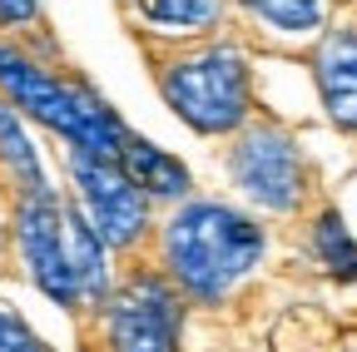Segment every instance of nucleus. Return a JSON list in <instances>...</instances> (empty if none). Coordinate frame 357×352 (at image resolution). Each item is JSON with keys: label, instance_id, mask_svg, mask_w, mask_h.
<instances>
[{"label": "nucleus", "instance_id": "nucleus-1", "mask_svg": "<svg viewBox=\"0 0 357 352\" xmlns=\"http://www.w3.org/2000/svg\"><path fill=\"white\" fill-rule=\"evenodd\" d=\"M258 258H263L258 224L229 204H189L164 229V263L174 283L204 303L238 288L258 268Z\"/></svg>", "mask_w": 357, "mask_h": 352}, {"label": "nucleus", "instance_id": "nucleus-2", "mask_svg": "<svg viewBox=\"0 0 357 352\" xmlns=\"http://www.w3.org/2000/svg\"><path fill=\"white\" fill-rule=\"evenodd\" d=\"M0 90L10 95L15 109L35 114L40 124H50L55 135H65L75 149H89V154H109L119 159V144L129 129L114 119L109 105H100L89 90L70 79H55L50 70H40L25 50L15 45H0Z\"/></svg>", "mask_w": 357, "mask_h": 352}, {"label": "nucleus", "instance_id": "nucleus-3", "mask_svg": "<svg viewBox=\"0 0 357 352\" xmlns=\"http://www.w3.org/2000/svg\"><path fill=\"white\" fill-rule=\"evenodd\" d=\"M169 109L199 135H229L248 114V60L234 45H213L174 60L159 75Z\"/></svg>", "mask_w": 357, "mask_h": 352}, {"label": "nucleus", "instance_id": "nucleus-4", "mask_svg": "<svg viewBox=\"0 0 357 352\" xmlns=\"http://www.w3.org/2000/svg\"><path fill=\"white\" fill-rule=\"evenodd\" d=\"M184 303L159 273H134L105 307V337L114 352H178Z\"/></svg>", "mask_w": 357, "mask_h": 352}, {"label": "nucleus", "instance_id": "nucleus-5", "mask_svg": "<svg viewBox=\"0 0 357 352\" xmlns=\"http://www.w3.org/2000/svg\"><path fill=\"white\" fill-rule=\"evenodd\" d=\"M70 174L84 204V218L95 224V234L114 248L134 243L149 224V194L124 174L119 159L109 154H89V149H70Z\"/></svg>", "mask_w": 357, "mask_h": 352}, {"label": "nucleus", "instance_id": "nucleus-6", "mask_svg": "<svg viewBox=\"0 0 357 352\" xmlns=\"http://www.w3.org/2000/svg\"><path fill=\"white\" fill-rule=\"evenodd\" d=\"M229 174H234V184H238L253 204L273 208V213L298 208V204H303V189H307V169H303L298 144L283 135V129H273V124L248 129V135L234 144Z\"/></svg>", "mask_w": 357, "mask_h": 352}, {"label": "nucleus", "instance_id": "nucleus-7", "mask_svg": "<svg viewBox=\"0 0 357 352\" xmlns=\"http://www.w3.org/2000/svg\"><path fill=\"white\" fill-rule=\"evenodd\" d=\"M15 238H20V258H25L30 278L40 283V293L55 298L60 307H75L79 303V283L70 273V253H65V204L50 194V184L20 189Z\"/></svg>", "mask_w": 357, "mask_h": 352}, {"label": "nucleus", "instance_id": "nucleus-8", "mask_svg": "<svg viewBox=\"0 0 357 352\" xmlns=\"http://www.w3.org/2000/svg\"><path fill=\"white\" fill-rule=\"evenodd\" d=\"M312 75H318V95H323L333 124L357 129V30H333L318 45Z\"/></svg>", "mask_w": 357, "mask_h": 352}, {"label": "nucleus", "instance_id": "nucleus-9", "mask_svg": "<svg viewBox=\"0 0 357 352\" xmlns=\"http://www.w3.org/2000/svg\"><path fill=\"white\" fill-rule=\"evenodd\" d=\"M119 164H124V174H129V179L139 184L144 194L178 199V194L189 189V169L178 164V159H169L164 149L144 144L139 135H124V144H119Z\"/></svg>", "mask_w": 357, "mask_h": 352}, {"label": "nucleus", "instance_id": "nucleus-10", "mask_svg": "<svg viewBox=\"0 0 357 352\" xmlns=\"http://www.w3.org/2000/svg\"><path fill=\"white\" fill-rule=\"evenodd\" d=\"M0 164L20 179V189H40L45 184L40 159H35V144L25 139V129L15 119V105H6V100H0Z\"/></svg>", "mask_w": 357, "mask_h": 352}, {"label": "nucleus", "instance_id": "nucleus-11", "mask_svg": "<svg viewBox=\"0 0 357 352\" xmlns=\"http://www.w3.org/2000/svg\"><path fill=\"white\" fill-rule=\"evenodd\" d=\"M139 15L159 30H208L223 15V0H139Z\"/></svg>", "mask_w": 357, "mask_h": 352}, {"label": "nucleus", "instance_id": "nucleus-12", "mask_svg": "<svg viewBox=\"0 0 357 352\" xmlns=\"http://www.w3.org/2000/svg\"><path fill=\"white\" fill-rule=\"evenodd\" d=\"M312 248H318V258L328 263L333 278H357V243H352V234L337 213H323L312 224Z\"/></svg>", "mask_w": 357, "mask_h": 352}, {"label": "nucleus", "instance_id": "nucleus-13", "mask_svg": "<svg viewBox=\"0 0 357 352\" xmlns=\"http://www.w3.org/2000/svg\"><path fill=\"white\" fill-rule=\"evenodd\" d=\"M243 6L268 20L273 30H288V35H303L323 20V0H243Z\"/></svg>", "mask_w": 357, "mask_h": 352}, {"label": "nucleus", "instance_id": "nucleus-14", "mask_svg": "<svg viewBox=\"0 0 357 352\" xmlns=\"http://www.w3.org/2000/svg\"><path fill=\"white\" fill-rule=\"evenodd\" d=\"M0 352H50L40 342V332L15 313V307H0Z\"/></svg>", "mask_w": 357, "mask_h": 352}, {"label": "nucleus", "instance_id": "nucleus-15", "mask_svg": "<svg viewBox=\"0 0 357 352\" xmlns=\"http://www.w3.org/2000/svg\"><path fill=\"white\" fill-rule=\"evenodd\" d=\"M35 0H0V25H30L35 20Z\"/></svg>", "mask_w": 357, "mask_h": 352}]
</instances>
